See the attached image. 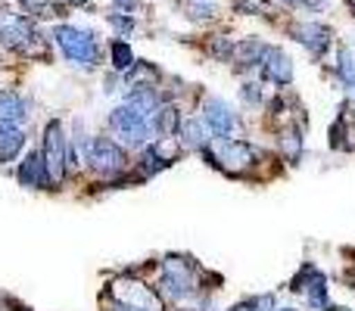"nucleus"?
I'll list each match as a JSON object with an SVG mask.
<instances>
[{
    "instance_id": "a211bd4d",
    "label": "nucleus",
    "mask_w": 355,
    "mask_h": 311,
    "mask_svg": "<svg viewBox=\"0 0 355 311\" xmlns=\"http://www.w3.org/2000/svg\"><path fill=\"white\" fill-rule=\"evenodd\" d=\"M178 137H181V143L187 150H196L200 153L202 147H206L212 137H209V131H206V125L200 122V118H184L181 122V131H178Z\"/></svg>"
},
{
    "instance_id": "9b49d317",
    "label": "nucleus",
    "mask_w": 355,
    "mask_h": 311,
    "mask_svg": "<svg viewBox=\"0 0 355 311\" xmlns=\"http://www.w3.org/2000/svg\"><path fill=\"white\" fill-rule=\"evenodd\" d=\"M287 35L293 37L296 44H302V47H306L309 53L315 56V60H321V56L331 50V44H334V31L327 28L324 22H312V19L290 22L287 25Z\"/></svg>"
},
{
    "instance_id": "9d476101",
    "label": "nucleus",
    "mask_w": 355,
    "mask_h": 311,
    "mask_svg": "<svg viewBox=\"0 0 355 311\" xmlns=\"http://www.w3.org/2000/svg\"><path fill=\"white\" fill-rule=\"evenodd\" d=\"M35 25L28 22L25 16L10 10H0V41L6 44L10 50H19V53H35V41H37Z\"/></svg>"
},
{
    "instance_id": "f8f14e48",
    "label": "nucleus",
    "mask_w": 355,
    "mask_h": 311,
    "mask_svg": "<svg viewBox=\"0 0 355 311\" xmlns=\"http://www.w3.org/2000/svg\"><path fill=\"white\" fill-rule=\"evenodd\" d=\"M256 72H259V78L268 81V85L287 87L290 81H293V60H290L281 47H271L268 44V50H265V56H262Z\"/></svg>"
},
{
    "instance_id": "20e7f679",
    "label": "nucleus",
    "mask_w": 355,
    "mask_h": 311,
    "mask_svg": "<svg viewBox=\"0 0 355 311\" xmlns=\"http://www.w3.org/2000/svg\"><path fill=\"white\" fill-rule=\"evenodd\" d=\"M106 125H110V131L125 143V147H141L144 150L156 137L147 112L135 109V106H128V103L116 106V109L110 112V118H106Z\"/></svg>"
},
{
    "instance_id": "393cba45",
    "label": "nucleus",
    "mask_w": 355,
    "mask_h": 311,
    "mask_svg": "<svg viewBox=\"0 0 355 311\" xmlns=\"http://www.w3.org/2000/svg\"><path fill=\"white\" fill-rule=\"evenodd\" d=\"M281 3H287L290 10H306V12H318L321 6H324V0H281Z\"/></svg>"
},
{
    "instance_id": "dca6fc26",
    "label": "nucleus",
    "mask_w": 355,
    "mask_h": 311,
    "mask_svg": "<svg viewBox=\"0 0 355 311\" xmlns=\"http://www.w3.org/2000/svg\"><path fill=\"white\" fill-rule=\"evenodd\" d=\"M31 112V103L19 91H0V125H22Z\"/></svg>"
},
{
    "instance_id": "412c9836",
    "label": "nucleus",
    "mask_w": 355,
    "mask_h": 311,
    "mask_svg": "<svg viewBox=\"0 0 355 311\" xmlns=\"http://www.w3.org/2000/svg\"><path fill=\"white\" fill-rule=\"evenodd\" d=\"M110 60H112V69H116V72H128V69L135 66V50H131L128 41H112Z\"/></svg>"
},
{
    "instance_id": "c756f323",
    "label": "nucleus",
    "mask_w": 355,
    "mask_h": 311,
    "mask_svg": "<svg viewBox=\"0 0 355 311\" xmlns=\"http://www.w3.org/2000/svg\"><path fill=\"white\" fill-rule=\"evenodd\" d=\"M343 311H349V308H343Z\"/></svg>"
},
{
    "instance_id": "6e6552de",
    "label": "nucleus",
    "mask_w": 355,
    "mask_h": 311,
    "mask_svg": "<svg viewBox=\"0 0 355 311\" xmlns=\"http://www.w3.org/2000/svg\"><path fill=\"white\" fill-rule=\"evenodd\" d=\"M41 153H44V162H47L53 184H60L62 177L69 175V134H66V128H62V122H56V118L47 122Z\"/></svg>"
},
{
    "instance_id": "aec40b11",
    "label": "nucleus",
    "mask_w": 355,
    "mask_h": 311,
    "mask_svg": "<svg viewBox=\"0 0 355 311\" xmlns=\"http://www.w3.org/2000/svg\"><path fill=\"white\" fill-rule=\"evenodd\" d=\"M302 128H293V125H287V131L281 134V147H284V159H287L290 165H300L302 159Z\"/></svg>"
},
{
    "instance_id": "4468645a",
    "label": "nucleus",
    "mask_w": 355,
    "mask_h": 311,
    "mask_svg": "<svg viewBox=\"0 0 355 311\" xmlns=\"http://www.w3.org/2000/svg\"><path fill=\"white\" fill-rule=\"evenodd\" d=\"M265 50H268V44L262 41V37H243V41L234 44V69L237 72H250V69H259V62H262Z\"/></svg>"
},
{
    "instance_id": "7ed1b4c3",
    "label": "nucleus",
    "mask_w": 355,
    "mask_h": 311,
    "mask_svg": "<svg viewBox=\"0 0 355 311\" xmlns=\"http://www.w3.org/2000/svg\"><path fill=\"white\" fill-rule=\"evenodd\" d=\"M53 44L60 47V53L66 56L69 62H75V66L81 69H94L100 62V41L94 31L87 28H78V25H53Z\"/></svg>"
},
{
    "instance_id": "c85d7f7f",
    "label": "nucleus",
    "mask_w": 355,
    "mask_h": 311,
    "mask_svg": "<svg viewBox=\"0 0 355 311\" xmlns=\"http://www.w3.org/2000/svg\"><path fill=\"white\" fill-rule=\"evenodd\" d=\"M275 311H296V308H275Z\"/></svg>"
},
{
    "instance_id": "a878e982",
    "label": "nucleus",
    "mask_w": 355,
    "mask_h": 311,
    "mask_svg": "<svg viewBox=\"0 0 355 311\" xmlns=\"http://www.w3.org/2000/svg\"><path fill=\"white\" fill-rule=\"evenodd\" d=\"M243 100H246V103H252V106H262L265 103L262 87H259V85H243Z\"/></svg>"
},
{
    "instance_id": "f3484780",
    "label": "nucleus",
    "mask_w": 355,
    "mask_h": 311,
    "mask_svg": "<svg viewBox=\"0 0 355 311\" xmlns=\"http://www.w3.org/2000/svg\"><path fill=\"white\" fill-rule=\"evenodd\" d=\"M22 147H25V131L19 125H0V165H10L22 153Z\"/></svg>"
},
{
    "instance_id": "ddd939ff",
    "label": "nucleus",
    "mask_w": 355,
    "mask_h": 311,
    "mask_svg": "<svg viewBox=\"0 0 355 311\" xmlns=\"http://www.w3.org/2000/svg\"><path fill=\"white\" fill-rule=\"evenodd\" d=\"M16 177H19V184L28 190H50L53 187V177H50V168H47V162H44V153H37V150H31V153L19 162Z\"/></svg>"
},
{
    "instance_id": "39448f33",
    "label": "nucleus",
    "mask_w": 355,
    "mask_h": 311,
    "mask_svg": "<svg viewBox=\"0 0 355 311\" xmlns=\"http://www.w3.org/2000/svg\"><path fill=\"white\" fill-rule=\"evenodd\" d=\"M81 162L91 171L106 175V177H119L128 171V153H125V147L119 141H112V137H91V143H87L85 153H81Z\"/></svg>"
},
{
    "instance_id": "423d86ee",
    "label": "nucleus",
    "mask_w": 355,
    "mask_h": 311,
    "mask_svg": "<svg viewBox=\"0 0 355 311\" xmlns=\"http://www.w3.org/2000/svg\"><path fill=\"white\" fill-rule=\"evenodd\" d=\"M106 311H162V302L144 283H116L103 296Z\"/></svg>"
},
{
    "instance_id": "5701e85b",
    "label": "nucleus",
    "mask_w": 355,
    "mask_h": 311,
    "mask_svg": "<svg viewBox=\"0 0 355 311\" xmlns=\"http://www.w3.org/2000/svg\"><path fill=\"white\" fill-rule=\"evenodd\" d=\"M265 6H268V0H234V10L243 16H259Z\"/></svg>"
},
{
    "instance_id": "7c9ffc66",
    "label": "nucleus",
    "mask_w": 355,
    "mask_h": 311,
    "mask_svg": "<svg viewBox=\"0 0 355 311\" xmlns=\"http://www.w3.org/2000/svg\"><path fill=\"white\" fill-rule=\"evenodd\" d=\"M352 6H355V0H352Z\"/></svg>"
},
{
    "instance_id": "0eeeda50",
    "label": "nucleus",
    "mask_w": 355,
    "mask_h": 311,
    "mask_svg": "<svg viewBox=\"0 0 355 311\" xmlns=\"http://www.w3.org/2000/svg\"><path fill=\"white\" fill-rule=\"evenodd\" d=\"M200 122L206 125L209 137L212 141H227V137H237L240 131V118L234 112V106L221 97H206L200 109Z\"/></svg>"
},
{
    "instance_id": "1a4fd4ad",
    "label": "nucleus",
    "mask_w": 355,
    "mask_h": 311,
    "mask_svg": "<svg viewBox=\"0 0 355 311\" xmlns=\"http://www.w3.org/2000/svg\"><path fill=\"white\" fill-rule=\"evenodd\" d=\"M290 290L306 296L309 305H312V311H334L331 299H327V290H331V287H327V277L321 274L312 262H306L300 271H296V277L290 281Z\"/></svg>"
},
{
    "instance_id": "bb28decb",
    "label": "nucleus",
    "mask_w": 355,
    "mask_h": 311,
    "mask_svg": "<svg viewBox=\"0 0 355 311\" xmlns=\"http://www.w3.org/2000/svg\"><path fill=\"white\" fill-rule=\"evenodd\" d=\"M116 6H122V10H135L137 6V0H112Z\"/></svg>"
},
{
    "instance_id": "6ab92c4d",
    "label": "nucleus",
    "mask_w": 355,
    "mask_h": 311,
    "mask_svg": "<svg viewBox=\"0 0 355 311\" xmlns=\"http://www.w3.org/2000/svg\"><path fill=\"white\" fill-rule=\"evenodd\" d=\"M137 165H141V177H153L156 171H162V168H168V165H172V156L162 153V143H147Z\"/></svg>"
},
{
    "instance_id": "f257e3e1",
    "label": "nucleus",
    "mask_w": 355,
    "mask_h": 311,
    "mask_svg": "<svg viewBox=\"0 0 355 311\" xmlns=\"http://www.w3.org/2000/svg\"><path fill=\"white\" fill-rule=\"evenodd\" d=\"M200 265L187 256H166L159 271V293L172 302H184V299H193L200 293Z\"/></svg>"
},
{
    "instance_id": "f03ea898",
    "label": "nucleus",
    "mask_w": 355,
    "mask_h": 311,
    "mask_svg": "<svg viewBox=\"0 0 355 311\" xmlns=\"http://www.w3.org/2000/svg\"><path fill=\"white\" fill-rule=\"evenodd\" d=\"M202 156H206L209 165H215V168H221L225 175H246L250 168H256L259 159L265 153L259 147H252V143L246 141H237V137H227V141H212L206 143V147L200 150Z\"/></svg>"
},
{
    "instance_id": "2eb2a0df",
    "label": "nucleus",
    "mask_w": 355,
    "mask_h": 311,
    "mask_svg": "<svg viewBox=\"0 0 355 311\" xmlns=\"http://www.w3.org/2000/svg\"><path fill=\"white\" fill-rule=\"evenodd\" d=\"M181 109H178L175 103H159V109L150 116V125H153V134L159 137V141H172L178 137V131H181Z\"/></svg>"
},
{
    "instance_id": "cd10ccee",
    "label": "nucleus",
    "mask_w": 355,
    "mask_h": 311,
    "mask_svg": "<svg viewBox=\"0 0 355 311\" xmlns=\"http://www.w3.org/2000/svg\"><path fill=\"white\" fill-rule=\"evenodd\" d=\"M66 3H72V6H81V3H87V0H66Z\"/></svg>"
},
{
    "instance_id": "b1692460",
    "label": "nucleus",
    "mask_w": 355,
    "mask_h": 311,
    "mask_svg": "<svg viewBox=\"0 0 355 311\" xmlns=\"http://www.w3.org/2000/svg\"><path fill=\"white\" fill-rule=\"evenodd\" d=\"M106 19H110V25H112V28H116V31H122V35H128V31H135V19H131L128 12H110V16H106Z\"/></svg>"
},
{
    "instance_id": "4be33fe9",
    "label": "nucleus",
    "mask_w": 355,
    "mask_h": 311,
    "mask_svg": "<svg viewBox=\"0 0 355 311\" xmlns=\"http://www.w3.org/2000/svg\"><path fill=\"white\" fill-rule=\"evenodd\" d=\"M209 50H212V56H218V60H227V62H231V56H234V41H231V37H215V44H209Z\"/></svg>"
}]
</instances>
